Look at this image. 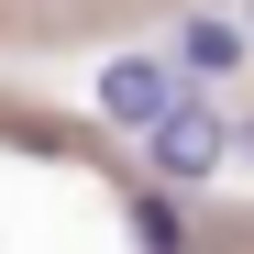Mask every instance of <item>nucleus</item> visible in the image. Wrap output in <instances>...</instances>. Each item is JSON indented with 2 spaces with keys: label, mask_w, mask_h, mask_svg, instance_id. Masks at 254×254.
I'll list each match as a JSON object with an SVG mask.
<instances>
[{
  "label": "nucleus",
  "mask_w": 254,
  "mask_h": 254,
  "mask_svg": "<svg viewBox=\"0 0 254 254\" xmlns=\"http://www.w3.org/2000/svg\"><path fill=\"white\" fill-rule=\"evenodd\" d=\"M144 155H155V177H166V188H210V177H221V155H232V122L210 111L199 89H177V100L155 111Z\"/></svg>",
  "instance_id": "obj_1"
},
{
  "label": "nucleus",
  "mask_w": 254,
  "mask_h": 254,
  "mask_svg": "<svg viewBox=\"0 0 254 254\" xmlns=\"http://www.w3.org/2000/svg\"><path fill=\"white\" fill-rule=\"evenodd\" d=\"M177 100V66H155V56H122L100 66V122H122V133H155V111Z\"/></svg>",
  "instance_id": "obj_2"
},
{
  "label": "nucleus",
  "mask_w": 254,
  "mask_h": 254,
  "mask_svg": "<svg viewBox=\"0 0 254 254\" xmlns=\"http://www.w3.org/2000/svg\"><path fill=\"white\" fill-rule=\"evenodd\" d=\"M177 56H188V77H232V66H243V33L210 22V11H188V22H177Z\"/></svg>",
  "instance_id": "obj_3"
},
{
  "label": "nucleus",
  "mask_w": 254,
  "mask_h": 254,
  "mask_svg": "<svg viewBox=\"0 0 254 254\" xmlns=\"http://www.w3.org/2000/svg\"><path fill=\"white\" fill-rule=\"evenodd\" d=\"M232 155H243V166H254V111H243V122H232Z\"/></svg>",
  "instance_id": "obj_4"
}]
</instances>
